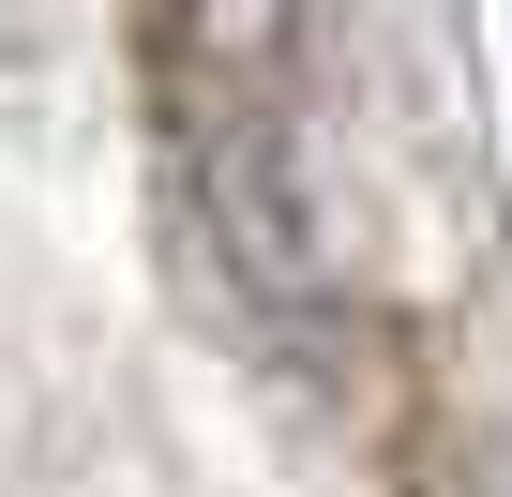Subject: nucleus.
Wrapping results in <instances>:
<instances>
[{
    "label": "nucleus",
    "instance_id": "f257e3e1",
    "mask_svg": "<svg viewBox=\"0 0 512 497\" xmlns=\"http://www.w3.org/2000/svg\"><path fill=\"white\" fill-rule=\"evenodd\" d=\"M497 497H512V482H497Z\"/></svg>",
    "mask_w": 512,
    "mask_h": 497
}]
</instances>
